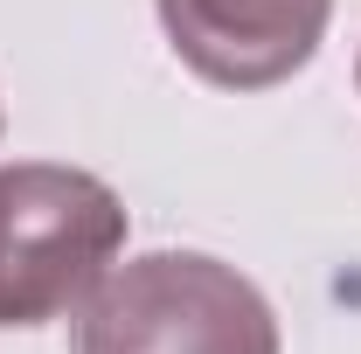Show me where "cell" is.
<instances>
[{
	"label": "cell",
	"mask_w": 361,
	"mask_h": 354,
	"mask_svg": "<svg viewBox=\"0 0 361 354\" xmlns=\"http://www.w3.org/2000/svg\"><path fill=\"white\" fill-rule=\"evenodd\" d=\"M334 0H160L174 56L223 90H271L313 63Z\"/></svg>",
	"instance_id": "3957f363"
},
{
	"label": "cell",
	"mask_w": 361,
	"mask_h": 354,
	"mask_svg": "<svg viewBox=\"0 0 361 354\" xmlns=\"http://www.w3.org/2000/svg\"><path fill=\"white\" fill-rule=\"evenodd\" d=\"M77 354H278V319L243 271L202 250H153L104 271Z\"/></svg>",
	"instance_id": "7a4b0ae2"
},
{
	"label": "cell",
	"mask_w": 361,
	"mask_h": 354,
	"mask_svg": "<svg viewBox=\"0 0 361 354\" xmlns=\"http://www.w3.org/2000/svg\"><path fill=\"white\" fill-rule=\"evenodd\" d=\"M126 243V202L84 167H0V326L84 306Z\"/></svg>",
	"instance_id": "6da1fadb"
}]
</instances>
